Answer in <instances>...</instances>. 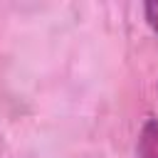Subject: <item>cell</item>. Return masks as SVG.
<instances>
[{
    "mask_svg": "<svg viewBox=\"0 0 158 158\" xmlns=\"http://www.w3.org/2000/svg\"><path fill=\"white\" fill-rule=\"evenodd\" d=\"M143 12H146V22L151 25V30L158 32V2H146Z\"/></svg>",
    "mask_w": 158,
    "mask_h": 158,
    "instance_id": "7a4b0ae2",
    "label": "cell"
},
{
    "mask_svg": "<svg viewBox=\"0 0 158 158\" xmlns=\"http://www.w3.org/2000/svg\"><path fill=\"white\" fill-rule=\"evenodd\" d=\"M136 153L138 158H158V121L156 118H148L141 126Z\"/></svg>",
    "mask_w": 158,
    "mask_h": 158,
    "instance_id": "6da1fadb",
    "label": "cell"
}]
</instances>
